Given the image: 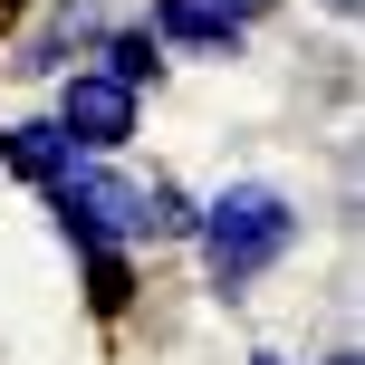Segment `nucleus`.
I'll list each match as a JSON object with an SVG mask.
<instances>
[{"label":"nucleus","mask_w":365,"mask_h":365,"mask_svg":"<svg viewBox=\"0 0 365 365\" xmlns=\"http://www.w3.org/2000/svg\"><path fill=\"white\" fill-rule=\"evenodd\" d=\"M38 202H48V221H58L68 250H96V240L135 250V240H145V173H125L115 154H77Z\"/></svg>","instance_id":"f03ea898"},{"label":"nucleus","mask_w":365,"mask_h":365,"mask_svg":"<svg viewBox=\"0 0 365 365\" xmlns=\"http://www.w3.org/2000/svg\"><path fill=\"white\" fill-rule=\"evenodd\" d=\"M96 38H106V0H58V10L19 38L10 68H19V77H68V68H87V58H96Z\"/></svg>","instance_id":"20e7f679"},{"label":"nucleus","mask_w":365,"mask_h":365,"mask_svg":"<svg viewBox=\"0 0 365 365\" xmlns=\"http://www.w3.org/2000/svg\"><path fill=\"white\" fill-rule=\"evenodd\" d=\"M145 29H154L164 58H240V48H250V19L212 10V0H154Z\"/></svg>","instance_id":"39448f33"},{"label":"nucleus","mask_w":365,"mask_h":365,"mask_svg":"<svg viewBox=\"0 0 365 365\" xmlns=\"http://www.w3.org/2000/svg\"><path fill=\"white\" fill-rule=\"evenodd\" d=\"M68 164H77V145L58 135V115H19V125H0V182H29V192H48Z\"/></svg>","instance_id":"423d86ee"},{"label":"nucleus","mask_w":365,"mask_h":365,"mask_svg":"<svg viewBox=\"0 0 365 365\" xmlns=\"http://www.w3.org/2000/svg\"><path fill=\"white\" fill-rule=\"evenodd\" d=\"M298 231H308V221H298V202L279 192V182H221V192L202 202V221H192L202 289H221V298L259 289V279L298 250Z\"/></svg>","instance_id":"f257e3e1"},{"label":"nucleus","mask_w":365,"mask_h":365,"mask_svg":"<svg viewBox=\"0 0 365 365\" xmlns=\"http://www.w3.org/2000/svg\"><path fill=\"white\" fill-rule=\"evenodd\" d=\"M77 289H87V308L96 317H125L135 308V250H115V240H96V250H77Z\"/></svg>","instance_id":"6e6552de"},{"label":"nucleus","mask_w":365,"mask_h":365,"mask_svg":"<svg viewBox=\"0 0 365 365\" xmlns=\"http://www.w3.org/2000/svg\"><path fill=\"white\" fill-rule=\"evenodd\" d=\"M0 10H19V0H0Z\"/></svg>","instance_id":"4468645a"},{"label":"nucleus","mask_w":365,"mask_h":365,"mask_svg":"<svg viewBox=\"0 0 365 365\" xmlns=\"http://www.w3.org/2000/svg\"><path fill=\"white\" fill-rule=\"evenodd\" d=\"M58 135H68L77 154H125L135 135H145V96H125L115 77H96V68H68L58 77Z\"/></svg>","instance_id":"7ed1b4c3"},{"label":"nucleus","mask_w":365,"mask_h":365,"mask_svg":"<svg viewBox=\"0 0 365 365\" xmlns=\"http://www.w3.org/2000/svg\"><path fill=\"white\" fill-rule=\"evenodd\" d=\"M192 221H202V202L173 173H145V240H192Z\"/></svg>","instance_id":"1a4fd4ad"},{"label":"nucleus","mask_w":365,"mask_h":365,"mask_svg":"<svg viewBox=\"0 0 365 365\" xmlns=\"http://www.w3.org/2000/svg\"><path fill=\"white\" fill-rule=\"evenodd\" d=\"M87 68H96V77H115L125 96H145V87H164V68H173V58L154 48V29H145V19H125V29L106 19V38H96V58H87Z\"/></svg>","instance_id":"0eeeda50"},{"label":"nucleus","mask_w":365,"mask_h":365,"mask_svg":"<svg viewBox=\"0 0 365 365\" xmlns=\"http://www.w3.org/2000/svg\"><path fill=\"white\" fill-rule=\"evenodd\" d=\"M212 10H231V19H259V10H269V0H212Z\"/></svg>","instance_id":"9d476101"},{"label":"nucleus","mask_w":365,"mask_h":365,"mask_svg":"<svg viewBox=\"0 0 365 365\" xmlns=\"http://www.w3.org/2000/svg\"><path fill=\"white\" fill-rule=\"evenodd\" d=\"M317 365H365V356H356V346H336V356H317Z\"/></svg>","instance_id":"9b49d317"},{"label":"nucleus","mask_w":365,"mask_h":365,"mask_svg":"<svg viewBox=\"0 0 365 365\" xmlns=\"http://www.w3.org/2000/svg\"><path fill=\"white\" fill-rule=\"evenodd\" d=\"M327 10H336V19H356V10H365V0H327Z\"/></svg>","instance_id":"f8f14e48"},{"label":"nucleus","mask_w":365,"mask_h":365,"mask_svg":"<svg viewBox=\"0 0 365 365\" xmlns=\"http://www.w3.org/2000/svg\"><path fill=\"white\" fill-rule=\"evenodd\" d=\"M250 365H289V356H269V346H259V356H250Z\"/></svg>","instance_id":"ddd939ff"}]
</instances>
